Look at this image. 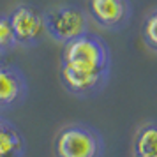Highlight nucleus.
Instances as JSON below:
<instances>
[{
    "instance_id": "1",
    "label": "nucleus",
    "mask_w": 157,
    "mask_h": 157,
    "mask_svg": "<svg viewBox=\"0 0 157 157\" xmlns=\"http://www.w3.org/2000/svg\"><path fill=\"white\" fill-rule=\"evenodd\" d=\"M60 65L72 71L111 74V51L102 37L86 32L71 43L64 44Z\"/></svg>"
},
{
    "instance_id": "2",
    "label": "nucleus",
    "mask_w": 157,
    "mask_h": 157,
    "mask_svg": "<svg viewBox=\"0 0 157 157\" xmlns=\"http://www.w3.org/2000/svg\"><path fill=\"white\" fill-rule=\"evenodd\" d=\"M104 140L88 124L74 122L60 129L53 141L55 157H104Z\"/></svg>"
},
{
    "instance_id": "3",
    "label": "nucleus",
    "mask_w": 157,
    "mask_h": 157,
    "mask_svg": "<svg viewBox=\"0 0 157 157\" xmlns=\"http://www.w3.org/2000/svg\"><path fill=\"white\" fill-rule=\"evenodd\" d=\"M44 32L57 43L67 44L76 37L83 36L88 30L90 18L85 9L74 4H64L51 7L43 13Z\"/></svg>"
},
{
    "instance_id": "4",
    "label": "nucleus",
    "mask_w": 157,
    "mask_h": 157,
    "mask_svg": "<svg viewBox=\"0 0 157 157\" xmlns=\"http://www.w3.org/2000/svg\"><path fill=\"white\" fill-rule=\"evenodd\" d=\"M9 23L16 44L21 48H34L41 43L44 32L43 13L30 4H20L9 13Z\"/></svg>"
},
{
    "instance_id": "5",
    "label": "nucleus",
    "mask_w": 157,
    "mask_h": 157,
    "mask_svg": "<svg viewBox=\"0 0 157 157\" xmlns=\"http://www.w3.org/2000/svg\"><path fill=\"white\" fill-rule=\"evenodd\" d=\"M86 14L97 27L108 32L124 30L131 21V0H88Z\"/></svg>"
},
{
    "instance_id": "6",
    "label": "nucleus",
    "mask_w": 157,
    "mask_h": 157,
    "mask_svg": "<svg viewBox=\"0 0 157 157\" xmlns=\"http://www.w3.org/2000/svg\"><path fill=\"white\" fill-rule=\"evenodd\" d=\"M58 76H60V83L65 90L79 99L97 95L106 88L108 81H109V74H106V72H81L67 69L64 65H60Z\"/></svg>"
},
{
    "instance_id": "7",
    "label": "nucleus",
    "mask_w": 157,
    "mask_h": 157,
    "mask_svg": "<svg viewBox=\"0 0 157 157\" xmlns=\"http://www.w3.org/2000/svg\"><path fill=\"white\" fill-rule=\"evenodd\" d=\"M29 81L18 65L0 62V109H13L25 102Z\"/></svg>"
},
{
    "instance_id": "8",
    "label": "nucleus",
    "mask_w": 157,
    "mask_h": 157,
    "mask_svg": "<svg viewBox=\"0 0 157 157\" xmlns=\"http://www.w3.org/2000/svg\"><path fill=\"white\" fill-rule=\"evenodd\" d=\"M27 152V141L20 129L11 120L0 129V157H23Z\"/></svg>"
},
{
    "instance_id": "9",
    "label": "nucleus",
    "mask_w": 157,
    "mask_h": 157,
    "mask_svg": "<svg viewBox=\"0 0 157 157\" xmlns=\"http://www.w3.org/2000/svg\"><path fill=\"white\" fill-rule=\"evenodd\" d=\"M132 152L138 157H157V122H147L136 131Z\"/></svg>"
},
{
    "instance_id": "10",
    "label": "nucleus",
    "mask_w": 157,
    "mask_h": 157,
    "mask_svg": "<svg viewBox=\"0 0 157 157\" xmlns=\"http://www.w3.org/2000/svg\"><path fill=\"white\" fill-rule=\"evenodd\" d=\"M141 37L145 46L152 50L154 53H157V7L152 9L148 14L143 20L141 27Z\"/></svg>"
},
{
    "instance_id": "11",
    "label": "nucleus",
    "mask_w": 157,
    "mask_h": 157,
    "mask_svg": "<svg viewBox=\"0 0 157 157\" xmlns=\"http://www.w3.org/2000/svg\"><path fill=\"white\" fill-rule=\"evenodd\" d=\"M16 46V39L9 23V16L7 14H0V55H6L11 50H14Z\"/></svg>"
},
{
    "instance_id": "12",
    "label": "nucleus",
    "mask_w": 157,
    "mask_h": 157,
    "mask_svg": "<svg viewBox=\"0 0 157 157\" xmlns=\"http://www.w3.org/2000/svg\"><path fill=\"white\" fill-rule=\"evenodd\" d=\"M6 122H7V118H6V117H2V115H0V129L4 127V124H6Z\"/></svg>"
},
{
    "instance_id": "13",
    "label": "nucleus",
    "mask_w": 157,
    "mask_h": 157,
    "mask_svg": "<svg viewBox=\"0 0 157 157\" xmlns=\"http://www.w3.org/2000/svg\"><path fill=\"white\" fill-rule=\"evenodd\" d=\"M134 157H138V155H134Z\"/></svg>"
}]
</instances>
